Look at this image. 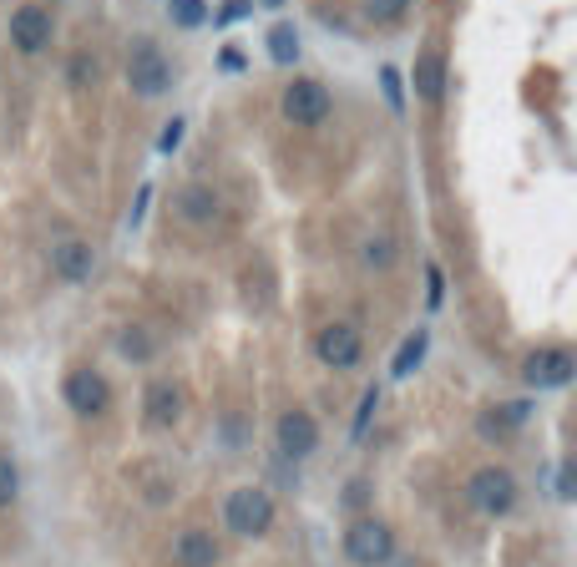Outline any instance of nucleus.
<instances>
[{
  "mask_svg": "<svg viewBox=\"0 0 577 567\" xmlns=\"http://www.w3.org/2000/svg\"><path fill=\"white\" fill-rule=\"evenodd\" d=\"M223 522L233 537H264L274 527V497L264 486H238V492L223 502Z\"/></svg>",
  "mask_w": 577,
  "mask_h": 567,
  "instance_id": "1",
  "label": "nucleus"
},
{
  "mask_svg": "<svg viewBox=\"0 0 577 567\" xmlns=\"http://www.w3.org/2000/svg\"><path fill=\"white\" fill-rule=\"evenodd\" d=\"M466 497H471V507L486 512V517H507V512L517 507V476H512L507 466H481V471L466 481Z\"/></svg>",
  "mask_w": 577,
  "mask_h": 567,
  "instance_id": "2",
  "label": "nucleus"
},
{
  "mask_svg": "<svg viewBox=\"0 0 577 567\" xmlns=\"http://www.w3.org/2000/svg\"><path fill=\"white\" fill-rule=\"evenodd\" d=\"M345 557L355 567H385L395 557V532L380 517H355L345 532Z\"/></svg>",
  "mask_w": 577,
  "mask_h": 567,
  "instance_id": "3",
  "label": "nucleus"
},
{
  "mask_svg": "<svg viewBox=\"0 0 577 567\" xmlns=\"http://www.w3.org/2000/svg\"><path fill=\"white\" fill-rule=\"evenodd\" d=\"M127 87L137 97H162V92L173 87V61L162 56L152 41H137L132 56H127Z\"/></svg>",
  "mask_w": 577,
  "mask_h": 567,
  "instance_id": "4",
  "label": "nucleus"
},
{
  "mask_svg": "<svg viewBox=\"0 0 577 567\" xmlns=\"http://www.w3.org/2000/svg\"><path fill=\"white\" fill-rule=\"evenodd\" d=\"M329 92L319 87V81H309V76H299V81H289V92H284V117L294 122V127H319L324 117H329Z\"/></svg>",
  "mask_w": 577,
  "mask_h": 567,
  "instance_id": "5",
  "label": "nucleus"
},
{
  "mask_svg": "<svg viewBox=\"0 0 577 567\" xmlns=\"http://www.w3.org/2000/svg\"><path fill=\"white\" fill-rule=\"evenodd\" d=\"M314 355L324 365H335V370H350L360 360V330H355V324H345V319L324 324V330L314 335Z\"/></svg>",
  "mask_w": 577,
  "mask_h": 567,
  "instance_id": "6",
  "label": "nucleus"
},
{
  "mask_svg": "<svg viewBox=\"0 0 577 567\" xmlns=\"http://www.w3.org/2000/svg\"><path fill=\"white\" fill-rule=\"evenodd\" d=\"M522 380H527L532 390H557V385H567V380H572V350H562V345L532 350L527 365H522Z\"/></svg>",
  "mask_w": 577,
  "mask_h": 567,
  "instance_id": "7",
  "label": "nucleus"
},
{
  "mask_svg": "<svg viewBox=\"0 0 577 567\" xmlns=\"http://www.w3.org/2000/svg\"><path fill=\"white\" fill-rule=\"evenodd\" d=\"M61 395H66V405H71L76 416H102L112 390H107V380L97 370H71L66 385H61Z\"/></svg>",
  "mask_w": 577,
  "mask_h": 567,
  "instance_id": "8",
  "label": "nucleus"
},
{
  "mask_svg": "<svg viewBox=\"0 0 577 567\" xmlns=\"http://www.w3.org/2000/svg\"><path fill=\"white\" fill-rule=\"evenodd\" d=\"M178 416H183V390H178L173 380H152L147 395H142V421H147L152 431H173Z\"/></svg>",
  "mask_w": 577,
  "mask_h": 567,
  "instance_id": "9",
  "label": "nucleus"
},
{
  "mask_svg": "<svg viewBox=\"0 0 577 567\" xmlns=\"http://www.w3.org/2000/svg\"><path fill=\"white\" fill-rule=\"evenodd\" d=\"M274 441H279V451H284V456L304 461V456L319 446V426H314V416H309V411H284V416H279V426H274Z\"/></svg>",
  "mask_w": 577,
  "mask_h": 567,
  "instance_id": "10",
  "label": "nucleus"
},
{
  "mask_svg": "<svg viewBox=\"0 0 577 567\" xmlns=\"http://www.w3.org/2000/svg\"><path fill=\"white\" fill-rule=\"evenodd\" d=\"M11 41H16L26 56L46 51V46H51V16H46L41 6H16V11H11Z\"/></svg>",
  "mask_w": 577,
  "mask_h": 567,
  "instance_id": "11",
  "label": "nucleus"
},
{
  "mask_svg": "<svg viewBox=\"0 0 577 567\" xmlns=\"http://www.w3.org/2000/svg\"><path fill=\"white\" fill-rule=\"evenodd\" d=\"M51 269H56L66 284H87L92 269H97V254H92L81 238H61L56 249H51Z\"/></svg>",
  "mask_w": 577,
  "mask_h": 567,
  "instance_id": "12",
  "label": "nucleus"
},
{
  "mask_svg": "<svg viewBox=\"0 0 577 567\" xmlns=\"http://www.w3.org/2000/svg\"><path fill=\"white\" fill-rule=\"evenodd\" d=\"M173 562L178 567H218V542L213 532H183L173 542Z\"/></svg>",
  "mask_w": 577,
  "mask_h": 567,
  "instance_id": "13",
  "label": "nucleus"
},
{
  "mask_svg": "<svg viewBox=\"0 0 577 567\" xmlns=\"http://www.w3.org/2000/svg\"><path fill=\"white\" fill-rule=\"evenodd\" d=\"M416 92H421L426 102H441V92H446V61H441L436 51H426V56L416 61Z\"/></svg>",
  "mask_w": 577,
  "mask_h": 567,
  "instance_id": "14",
  "label": "nucleus"
},
{
  "mask_svg": "<svg viewBox=\"0 0 577 567\" xmlns=\"http://www.w3.org/2000/svg\"><path fill=\"white\" fill-rule=\"evenodd\" d=\"M218 208H223V203H218V193H213V188H183V193H178V213H188L193 223L218 218Z\"/></svg>",
  "mask_w": 577,
  "mask_h": 567,
  "instance_id": "15",
  "label": "nucleus"
},
{
  "mask_svg": "<svg viewBox=\"0 0 577 567\" xmlns=\"http://www.w3.org/2000/svg\"><path fill=\"white\" fill-rule=\"evenodd\" d=\"M117 350H122L127 360H147V355H152V335L142 330V324H127V330L117 335Z\"/></svg>",
  "mask_w": 577,
  "mask_h": 567,
  "instance_id": "16",
  "label": "nucleus"
},
{
  "mask_svg": "<svg viewBox=\"0 0 577 567\" xmlns=\"http://www.w3.org/2000/svg\"><path fill=\"white\" fill-rule=\"evenodd\" d=\"M360 264H365V269H390V264H395V243H390V238H380V233H375V238H365Z\"/></svg>",
  "mask_w": 577,
  "mask_h": 567,
  "instance_id": "17",
  "label": "nucleus"
},
{
  "mask_svg": "<svg viewBox=\"0 0 577 567\" xmlns=\"http://www.w3.org/2000/svg\"><path fill=\"white\" fill-rule=\"evenodd\" d=\"M168 16H173L178 26H203V21H208V6H203V0H168Z\"/></svg>",
  "mask_w": 577,
  "mask_h": 567,
  "instance_id": "18",
  "label": "nucleus"
},
{
  "mask_svg": "<svg viewBox=\"0 0 577 567\" xmlns=\"http://www.w3.org/2000/svg\"><path fill=\"white\" fill-rule=\"evenodd\" d=\"M421 355H426V335H410L400 345V355H395V375H410V370L421 365Z\"/></svg>",
  "mask_w": 577,
  "mask_h": 567,
  "instance_id": "19",
  "label": "nucleus"
},
{
  "mask_svg": "<svg viewBox=\"0 0 577 567\" xmlns=\"http://www.w3.org/2000/svg\"><path fill=\"white\" fill-rule=\"evenodd\" d=\"M66 76H71V87H92V81H97V56L76 51V56H71V66H66Z\"/></svg>",
  "mask_w": 577,
  "mask_h": 567,
  "instance_id": "20",
  "label": "nucleus"
},
{
  "mask_svg": "<svg viewBox=\"0 0 577 567\" xmlns=\"http://www.w3.org/2000/svg\"><path fill=\"white\" fill-rule=\"evenodd\" d=\"M16 492H21V471H16L11 456H0V507H11Z\"/></svg>",
  "mask_w": 577,
  "mask_h": 567,
  "instance_id": "21",
  "label": "nucleus"
},
{
  "mask_svg": "<svg viewBox=\"0 0 577 567\" xmlns=\"http://www.w3.org/2000/svg\"><path fill=\"white\" fill-rule=\"evenodd\" d=\"M269 51H274V61H294V56H299L294 31H289V26H274V31H269Z\"/></svg>",
  "mask_w": 577,
  "mask_h": 567,
  "instance_id": "22",
  "label": "nucleus"
},
{
  "mask_svg": "<svg viewBox=\"0 0 577 567\" xmlns=\"http://www.w3.org/2000/svg\"><path fill=\"white\" fill-rule=\"evenodd\" d=\"M375 400H380V390H365V400H360V416H355V436H365V426H370V416H375Z\"/></svg>",
  "mask_w": 577,
  "mask_h": 567,
  "instance_id": "23",
  "label": "nucleus"
},
{
  "mask_svg": "<svg viewBox=\"0 0 577 567\" xmlns=\"http://www.w3.org/2000/svg\"><path fill=\"white\" fill-rule=\"evenodd\" d=\"M405 6H410V0H370V11H375L380 21H390V16H400Z\"/></svg>",
  "mask_w": 577,
  "mask_h": 567,
  "instance_id": "24",
  "label": "nucleus"
},
{
  "mask_svg": "<svg viewBox=\"0 0 577 567\" xmlns=\"http://www.w3.org/2000/svg\"><path fill=\"white\" fill-rule=\"evenodd\" d=\"M380 76H385V92H390V102L400 107V71H395V66H385Z\"/></svg>",
  "mask_w": 577,
  "mask_h": 567,
  "instance_id": "25",
  "label": "nucleus"
},
{
  "mask_svg": "<svg viewBox=\"0 0 577 567\" xmlns=\"http://www.w3.org/2000/svg\"><path fill=\"white\" fill-rule=\"evenodd\" d=\"M178 137H183V122H173L168 132H162V152H173V147H178Z\"/></svg>",
  "mask_w": 577,
  "mask_h": 567,
  "instance_id": "26",
  "label": "nucleus"
},
{
  "mask_svg": "<svg viewBox=\"0 0 577 567\" xmlns=\"http://www.w3.org/2000/svg\"><path fill=\"white\" fill-rule=\"evenodd\" d=\"M385 567H416V562H385Z\"/></svg>",
  "mask_w": 577,
  "mask_h": 567,
  "instance_id": "27",
  "label": "nucleus"
}]
</instances>
